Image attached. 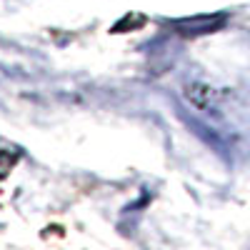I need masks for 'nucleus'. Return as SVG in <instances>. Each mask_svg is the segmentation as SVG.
<instances>
[{"mask_svg": "<svg viewBox=\"0 0 250 250\" xmlns=\"http://www.w3.org/2000/svg\"><path fill=\"white\" fill-rule=\"evenodd\" d=\"M225 15H193V18H183L173 23V30L185 35V38H195L205 33H215L218 28L225 25Z\"/></svg>", "mask_w": 250, "mask_h": 250, "instance_id": "nucleus-1", "label": "nucleus"}]
</instances>
